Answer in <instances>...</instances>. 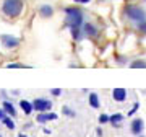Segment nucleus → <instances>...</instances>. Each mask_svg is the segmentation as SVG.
<instances>
[{
	"label": "nucleus",
	"instance_id": "obj_1",
	"mask_svg": "<svg viewBox=\"0 0 146 137\" xmlns=\"http://www.w3.org/2000/svg\"><path fill=\"white\" fill-rule=\"evenodd\" d=\"M65 25L70 30L73 28H83L84 25V15L78 7H67L65 8Z\"/></svg>",
	"mask_w": 146,
	"mask_h": 137
},
{
	"label": "nucleus",
	"instance_id": "obj_2",
	"mask_svg": "<svg viewBox=\"0 0 146 137\" xmlns=\"http://www.w3.org/2000/svg\"><path fill=\"white\" fill-rule=\"evenodd\" d=\"M123 13H125V16L128 20L136 23V25L146 21V11L143 10L140 5H131L130 3V5H127L125 8H123Z\"/></svg>",
	"mask_w": 146,
	"mask_h": 137
},
{
	"label": "nucleus",
	"instance_id": "obj_3",
	"mask_svg": "<svg viewBox=\"0 0 146 137\" xmlns=\"http://www.w3.org/2000/svg\"><path fill=\"white\" fill-rule=\"evenodd\" d=\"M23 0H3L2 3V11L5 13L7 16L10 18H15V16H20V13L23 11Z\"/></svg>",
	"mask_w": 146,
	"mask_h": 137
},
{
	"label": "nucleus",
	"instance_id": "obj_4",
	"mask_svg": "<svg viewBox=\"0 0 146 137\" xmlns=\"http://www.w3.org/2000/svg\"><path fill=\"white\" fill-rule=\"evenodd\" d=\"M33 108L39 113H49L50 108H52V103L46 98H36V100L33 101Z\"/></svg>",
	"mask_w": 146,
	"mask_h": 137
},
{
	"label": "nucleus",
	"instance_id": "obj_5",
	"mask_svg": "<svg viewBox=\"0 0 146 137\" xmlns=\"http://www.w3.org/2000/svg\"><path fill=\"white\" fill-rule=\"evenodd\" d=\"M0 41H2V44L5 46L7 49H15L20 46V39L15 36H10V34H2L0 36Z\"/></svg>",
	"mask_w": 146,
	"mask_h": 137
},
{
	"label": "nucleus",
	"instance_id": "obj_6",
	"mask_svg": "<svg viewBox=\"0 0 146 137\" xmlns=\"http://www.w3.org/2000/svg\"><path fill=\"white\" fill-rule=\"evenodd\" d=\"M98 28L94 26L93 23H84L83 25V34L84 36H88V38H94V36H98Z\"/></svg>",
	"mask_w": 146,
	"mask_h": 137
},
{
	"label": "nucleus",
	"instance_id": "obj_7",
	"mask_svg": "<svg viewBox=\"0 0 146 137\" xmlns=\"http://www.w3.org/2000/svg\"><path fill=\"white\" fill-rule=\"evenodd\" d=\"M145 129V122L141 121V119H133L131 121V132L135 134V136H140L141 132Z\"/></svg>",
	"mask_w": 146,
	"mask_h": 137
},
{
	"label": "nucleus",
	"instance_id": "obj_8",
	"mask_svg": "<svg viewBox=\"0 0 146 137\" xmlns=\"http://www.w3.org/2000/svg\"><path fill=\"white\" fill-rule=\"evenodd\" d=\"M112 96L115 101H125L127 100V90L125 88H114L112 90Z\"/></svg>",
	"mask_w": 146,
	"mask_h": 137
},
{
	"label": "nucleus",
	"instance_id": "obj_9",
	"mask_svg": "<svg viewBox=\"0 0 146 137\" xmlns=\"http://www.w3.org/2000/svg\"><path fill=\"white\" fill-rule=\"evenodd\" d=\"M55 119H57V114H54V113H41V114L37 116L36 121L44 124V122H47V121H55Z\"/></svg>",
	"mask_w": 146,
	"mask_h": 137
},
{
	"label": "nucleus",
	"instance_id": "obj_10",
	"mask_svg": "<svg viewBox=\"0 0 146 137\" xmlns=\"http://www.w3.org/2000/svg\"><path fill=\"white\" fill-rule=\"evenodd\" d=\"M39 15L42 18H50L54 15V8L50 5H41L39 7Z\"/></svg>",
	"mask_w": 146,
	"mask_h": 137
},
{
	"label": "nucleus",
	"instance_id": "obj_11",
	"mask_svg": "<svg viewBox=\"0 0 146 137\" xmlns=\"http://www.w3.org/2000/svg\"><path fill=\"white\" fill-rule=\"evenodd\" d=\"M20 106H21V109H23L25 114H31L33 109H34V108H33V103H29V101H26V100H21Z\"/></svg>",
	"mask_w": 146,
	"mask_h": 137
},
{
	"label": "nucleus",
	"instance_id": "obj_12",
	"mask_svg": "<svg viewBox=\"0 0 146 137\" xmlns=\"http://www.w3.org/2000/svg\"><path fill=\"white\" fill-rule=\"evenodd\" d=\"M89 105H91V108H99V100H98V95L96 93H91L89 95Z\"/></svg>",
	"mask_w": 146,
	"mask_h": 137
},
{
	"label": "nucleus",
	"instance_id": "obj_13",
	"mask_svg": "<svg viewBox=\"0 0 146 137\" xmlns=\"http://www.w3.org/2000/svg\"><path fill=\"white\" fill-rule=\"evenodd\" d=\"M122 121H123V116H122V114H119V113L110 116V122H112V124H115V126H119Z\"/></svg>",
	"mask_w": 146,
	"mask_h": 137
},
{
	"label": "nucleus",
	"instance_id": "obj_14",
	"mask_svg": "<svg viewBox=\"0 0 146 137\" xmlns=\"http://www.w3.org/2000/svg\"><path fill=\"white\" fill-rule=\"evenodd\" d=\"M3 108H5V111L10 114V116H15V114H16V111H15V108H13V105H11V103H8V101H5V103H3Z\"/></svg>",
	"mask_w": 146,
	"mask_h": 137
},
{
	"label": "nucleus",
	"instance_id": "obj_15",
	"mask_svg": "<svg viewBox=\"0 0 146 137\" xmlns=\"http://www.w3.org/2000/svg\"><path fill=\"white\" fill-rule=\"evenodd\" d=\"M130 67L131 68H146V62L145 60H135V62H131Z\"/></svg>",
	"mask_w": 146,
	"mask_h": 137
},
{
	"label": "nucleus",
	"instance_id": "obj_16",
	"mask_svg": "<svg viewBox=\"0 0 146 137\" xmlns=\"http://www.w3.org/2000/svg\"><path fill=\"white\" fill-rule=\"evenodd\" d=\"M110 121V116H107V114H101L99 116V122L101 124H106V122Z\"/></svg>",
	"mask_w": 146,
	"mask_h": 137
},
{
	"label": "nucleus",
	"instance_id": "obj_17",
	"mask_svg": "<svg viewBox=\"0 0 146 137\" xmlns=\"http://www.w3.org/2000/svg\"><path fill=\"white\" fill-rule=\"evenodd\" d=\"M3 122H5V126L8 127V129H13V127H15V124H13V121H11L10 118H5V119H3Z\"/></svg>",
	"mask_w": 146,
	"mask_h": 137
},
{
	"label": "nucleus",
	"instance_id": "obj_18",
	"mask_svg": "<svg viewBox=\"0 0 146 137\" xmlns=\"http://www.w3.org/2000/svg\"><path fill=\"white\" fill-rule=\"evenodd\" d=\"M7 68H26V65H21V64H8Z\"/></svg>",
	"mask_w": 146,
	"mask_h": 137
},
{
	"label": "nucleus",
	"instance_id": "obj_19",
	"mask_svg": "<svg viewBox=\"0 0 146 137\" xmlns=\"http://www.w3.org/2000/svg\"><path fill=\"white\" fill-rule=\"evenodd\" d=\"M138 30H140L141 33H145V34H146V21H143V23H140V25H138Z\"/></svg>",
	"mask_w": 146,
	"mask_h": 137
},
{
	"label": "nucleus",
	"instance_id": "obj_20",
	"mask_svg": "<svg viewBox=\"0 0 146 137\" xmlns=\"http://www.w3.org/2000/svg\"><path fill=\"white\" fill-rule=\"evenodd\" d=\"M50 93H52L54 96H60V93H62V90H60V88H54L52 91H50Z\"/></svg>",
	"mask_w": 146,
	"mask_h": 137
},
{
	"label": "nucleus",
	"instance_id": "obj_21",
	"mask_svg": "<svg viewBox=\"0 0 146 137\" xmlns=\"http://www.w3.org/2000/svg\"><path fill=\"white\" fill-rule=\"evenodd\" d=\"M63 113H65V114H68V116H75V113H73L72 109H68V108H63Z\"/></svg>",
	"mask_w": 146,
	"mask_h": 137
},
{
	"label": "nucleus",
	"instance_id": "obj_22",
	"mask_svg": "<svg viewBox=\"0 0 146 137\" xmlns=\"http://www.w3.org/2000/svg\"><path fill=\"white\" fill-rule=\"evenodd\" d=\"M136 109H138V103H135V105H133V108H131V111L128 113V114H133V113H135Z\"/></svg>",
	"mask_w": 146,
	"mask_h": 137
},
{
	"label": "nucleus",
	"instance_id": "obj_23",
	"mask_svg": "<svg viewBox=\"0 0 146 137\" xmlns=\"http://www.w3.org/2000/svg\"><path fill=\"white\" fill-rule=\"evenodd\" d=\"M73 2H76V3H89L91 0H73Z\"/></svg>",
	"mask_w": 146,
	"mask_h": 137
},
{
	"label": "nucleus",
	"instance_id": "obj_24",
	"mask_svg": "<svg viewBox=\"0 0 146 137\" xmlns=\"http://www.w3.org/2000/svg\"><path fill=\"white\" fill-rule=\"evenodd\" d=\"M96 134H98V136H102V129H101V127H98V129H96Z\"/></svg>",
	"mask_w": 146,
	"mask_h": 137
},
{
	"label": "nucleus",
	"instance_id": "obj_25",
	"mask_svg": "<svg viewBox=\"0 0 146 137\" xmlns=\"http://www.w3.org/2000/svg\"><path fill=\"white\" fill-rule=\"evenodd\" d=\"M18 137H28V136H23V134H21V136H18Z\"/></svg>",
	"mask_w": 146,
	"mask_h": 137
},
{
	"label": "nucleus",
	"instance_id": "obj_26",
	"mask_svg": "<svg viewBox=\"0 0 146 137\" xmlns=\"http://www.w3.org/2000/svg\"><path fill=\"white\" fill-rule=\"evenodd\" d=\"M2 116H3V114H2V111H0V118H2Z\"/></svg>",
	"mask_w": 146,
	"mask_h": 137
}]
</instances>
